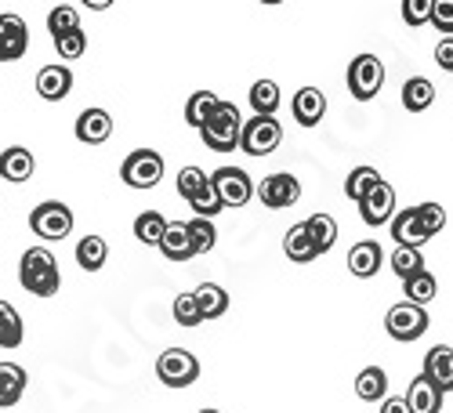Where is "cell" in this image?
<instances>
[{"instance_id": "obj_1", "label": "cell", "mask_w": 453, "mask_h": 413, "mask_svg": "<svg viewBox=\"0 0 453 413\" xmlns=\"http://www.w3.org/2000/svg\"><path fill=\"white\" fill-rule=\"evenodd\" d=\"M19 283L36 297H55L62 287V272H58L55 254L48 247H29L19 261Z\"/></svg>"}, {"instance_id": "obj_2", "label": "cell", "mask_w": 453, "mask_h": 413, "mask_svg": "<svg viewBox=\"0 0 453 413\" xmlns=\"http://www.w3.org/2000/svg\"><path fill=\"white\" fill-rule=\"evenodd\" d=\"M200 134H203V145L214 149V153H233V149H240V134H243L240 109L221 98L218 109H214V117L200 127Z\"/></svg>"}, {"instance_id": "obj_3", "label": "cell", "mask_w": 453, "mask_h": 413, "mask_svg": "<svg viewBox=\"0 0 453 413\" xmlns=\"http://www.w3.org/2000/svg\"><path fill=\"white\" fill-rule=\"evenodd\" d=\"M164 178V157L157 149H134V153L120 164V181L131 189H157Z\"/></svg>"}, {"instance_id": "obj_4", "label": "cell", "mask_w": 453, "mask_h": 413, "mask_svg": "<svg viewBox=\"0 0 453 413\" xmlns=\"http://www.w3.org/2000/svg\"><path fill=\"white\" fill-rule=\"evenodd\" d=\"M29 229L41 236V240H48V243L65 240V236L73 233V210H69L65 203H58V200H44V203H36V207H33V214H29Z\"/></svg>"}, {"instance_id": "obj_5", "label": "cell", "mask_w": 453, "mask_h": 413, "mask_svg": "<svg viewBox=\"0 0 453 413\" xmlns=\"http://www.w3.org/2000/svg\"><path fill=\"white\" fill-rule=\"evenodd\" d=\"M345 80H349L352 98L370 102V98H377V91L385 88V62L377 58V55H356Z\"/></svg>"}, {"instance_id": "obj_6", "label": "cell", "mask_w": 453, "mask_h": 413, "mask_svg": "<svg viewBox=\"0 0 453 413\" xmlns=\"http://www.w3.org/2000/svg\"><path fill=\"white\" fill-rule=\"evenodd\" d=\"M157 378L167 388H188V385H196V378H200V359L193 352H185V348H167L157 359Z\"/></svg>"}, {"instance_id": "obj_7", "label": "cell", "mask_w": 453, "mask_h": 413, "mask_svg": "<svg viewBox=\"0 0 453 413\" xmlns=\"http://www.w3.org/2000/svg\"><path fill=\"white\" fill-rule=\"evenodd\" d=\"M280 141H283V127L276 117H250L240 134V149L247 157H269L276 153Z\"/></svg>"}, {"instance_id": "obj_8", "label": "cell", "mask_w": 453, "mask_h": 413, "mask_svg": "<svg viewBox=\"0 0 453 413\" xmlns=\"http://www.w3.org/2000/svg\"><path fill=\"white\" fill-rule=\"evenodd\" d=\"M211 185L218 189L221 207H247L254 200V181L243 167H218L211 174Z\"/></svg>"}, {"instance_id": "obj_9", "label": "cell", "mask_w": 453, "mask_h": 413, "mask_svg": "<svg viewBox=\"0 0 453 413\" xmlns=\"http://www.w3.org/2000/svg\"><path fill=\"white\" fill-rule=\"evenodd\" d=\"M385 330L395 337V341H418V337H425L428 330V312L421 305H410V302H399L388 309L385 316Z\"/></svg>"}, {"instance_id": "obj_10", "label": "cell", "mask_w": 453, "mask_h": 413, "mask_svg": "<svg viewBox=\"0 0 453 413\" xmlns=\"http://www.w3.org/2000/svg\"><path fill=\"white\" fill-rule=\"evenodd\" d=\"M359 218L370 225V229H381V225H388L395 218V189L385 178L366 193V200H359Z\"/></svg>"}, {"instance_id": "obj_11", "label": "cell", "mask_w": 453, "mask_h": 413, "mask_svg": "<svg viewBox=\"0 0 453 413\" xmlns=\"http://www.w3.org/2000/svg\"><path fill=\"white\" fill-rule=\"evenodd\" d=\"M254 193L261 196V203H265L269 210H283V207H294L301 200V181L294 174L280 171V174H269Z\"/></svg>"}, {"instance_id": "obj_12", "label": "cell", "mask_w": 453, "mask_h": 413, "mask_svg": "<svg viewBox=\"0 0 453 413\" xmlns=\"http://www.w3.org/2000/svg\"><path fill=\"white\" fill-rule=\"evenodd\" d=\"M29 48V26L22 15H0V62H19Z\"/></svg>"}, {"instance_id": "obj_13", "label": "cell", "mask_w": 453, "mask_h": 413, "mask_svg": "<svg viewBox=\"0 0 453 413\" xmlns=\"http://www.w3.org/2000/svg\"><path fill=\"white\" fill-rule=\"evenodd\" d=\"M392 240L399 243V247H425L432 236L425 233V225H421V214H418V207H406V210H399L392 221Z\"/></svg>"}, {"instance_id": "obj_14", "label": "cell", "mask_w": 453, "mask_h": 413, "mask_svg": "<svg viewBox=\"0 0 453 413\" xmlns=\"http://www.w3.org/2000/svg\"><path fill=\"white\" fill-rule=\"evenodd\" d=\"M425 378L446 395L453 392V348L449 345H435L428 356H425Z\"/></svg>"}, {"instance_id": "obj_15", "label": "cell", "mask_w": 453, "mask_h": 413, "mask_svg": "<svg viewBox=\"0 0 453 413\" xmlns=\"http://www.w3.org/2000/svg\"><path fill=\"white\" fill-rule=\"evenodd\" d=\"M33 171H36V160H33V153L26 145H8L4 153H0V178L4 181H29L33 178Z\"/></svg>"}, {"instance_id": "obj_16", "label": "cell", "mask_w": 453, "mask_h": 413, "mask_svg": "<svg viewBox=\"0 0 453 413\" xmlns=\"http://www.w3.org/2000/svg\"><path fill=\"white\" fill-rule=\"evenodd\" d=\"M381 265H385V250H381V243L363 240V243H356V247L349 250V272L359 276V279L377 276V269H381Z\"/></svg>"}, {"instance_id": "obj_17", "label": "cell", "mask_w": 453, "mask_h": 413, "mask_svg": "<svg viewBox=\"0 0 453 413\" xmlns=\"http://www.w3.org/2000/svg\"><path fill=\"white\" fill-rule=\"evenodd\" d=\"M73 91V69L65 65H44L36 73V95L48 98V102H62Z\"/></svg>"}, {"instance_id": "obj_18", "label": "cell", "mask_w": 453, "mask_h": 413, "mask_svg": "<svg viewBox=\"0 0 453 413\" xmlns=\"http://www.w3.org/2000/svg\"><path fill=\"white\" fill-rule=\"evenodd\" d=\"M109 134H112V117L105 109H84L77 117V138L84 145H102L109 141Z\"/></svg>"}, {"instance_id": "obj_19", "label": "cell", "mask_w": 453, "mask_h": 413, "mask_svg": "<svg viewBox=\"0 0 453 413\" xmlns=\"http://www.w3.org/2000/svg\"><path fill=\"white\" fill-rule=\"evenodd\" d=\"M323 112H326V95L319 88H301L294 95V120L301 127H316L323 120Z\"/></svg>"}, {"instance_id": "obj_20", "label": "cell", "mask_w": 453, "mask_h": 413, "mask_svg": "<svg viewBox=\"0 0 453 413\" xmlns=\"http://www.w3.org/2000/svg\"><path fill=\"white\" fill-rule=\"evenodd\" d=\"M403 399H406L410 413H439V409H442V392L425 378V373L410 381V388H406Z\"/></svg>"}, {"instance_id": "obj_21", "label": "cell", "mask_w": 453, "mask_h": 413, "mask_svg": "<svg viewBox=\"0 0 453 413\" xmlns=\"http://www.w3.org/2000/svg\"><path fill=\"white\" fill-rule=\"evenodd\" d=\"M160 254H164L167 261H188V257H196L185 221H167V233H164V240H160Z\"/></svg>"}, {"instance_id": "obj_22", "label": "cell", "mask_w": 453, "mask_h": 413, "mask_svg": "<svg viewBox=\"0 0 453 413\" xmlns=\"http://www.w3.org/2000/svg\"><path fill=\"white\" fill-rule=\"evenodd\" d=\"M26 385H29V378L19 363H0V409L15 406L26 395Z\"/></svg>"}, {"instance_id": "obj_23", "label": "cell", "mask_w": 453, "mask_h": 413, "mask_svg": "<svg viewBox=\"0 0 453 413\" xmlns=\"http://www.w3.org/2000/svg\"><path fill=\"white\" fill-rule=\"evenodd\" d=\"M283 250H287L290 261H297V265H309V261L319 257V250H316V243H312V236H309V229H305V221H301V225H290V229H287V236H283Z\"/></svg>"}, {"instance_id": "obj_24", "label": "cell", "mask_w": 453, "mask_h": 413, "mask_svg": "<svg viewBox=\"0 0 453 413\" xmlns=\"http://www.w3.org/2000/svg\"><path fill=\"white\" fill-rule=\"evenodd\" d=\"M356 395L363 402H385L388 399V373L381 366H366L356 378Z\"/></svg>"}, {"instance_id": "obj_25", "label": "cell", "mask_w": 453, "mask_h": 413, "mask_svg": "<svg viewBox=\"0 0 453 413\" xmlns=\"http://www.w3.org/2000/svg\"><path fill=\"white\" fill-rule=\"evenodd\" d=\"M164 233H167V218H164L160 210H142V214L134 218V240H138V243L160 247Z\"/></svg>"}, {"instance_id": "obj_26", "label": "cell", "mask_w": 453, "mask_h": 413, "mask_svg": "<svg viewBox=\"0 0 453 413\" xmlns=\"http://www.w3.org/2000/svg\"><path fill=\"white\" fill-rule=\"evenodd\" d=\"M193 294H196V305H200L203 319H218V316L229 312V294H225L218 283H200Z\"/></svg>"}, {"instance_id": "obj_27", "label": "cell", "mask_w": 453, "mask_h": 413, "mask_svg": "<svg viewBox=\"0 0 453 413\" xmlns=\"http://www.w3.org/2000/svg\"><path fill=\"white\" fill-rule=\"evenodd\" d=\"M432 102H435V84L428 77H410L403 84V105L410 112H425Z\"/></svg>"}, {"instance_id": "obj_28", "label": "cell", "mask_w": 453, "mask_h": 413, "mask_svg": "<svg viewBox=\"0 0 453 413\" xmlns=\"http://www.w3.org/2000/svg\"><path fill=\"white\" fill-rule=\"evenodd\" d=\"M22 337H26L22 316L15 312L12 302H0V348H19Z\"/></svg>"}, {"instance_id": "obj_29", "label": "cell", "mask_w": 453, "mask_h": 413, "mask_svg": "<svg viewBox=\"0 0 453 413\" xmlns=\"http://www.w3.org/2000/svg\"><path fill=\"white\" fill-rule=\"evenodd\" d=\"M250 109H254V117H276V109H280V84L276 80H257L250 88Z\"/></svg>"}, {"instance_id": "obj_30", "label": "cell", "mask_w": 453, "mask_h": 413, "mask_svg": "<svg viewBox=\"0 0 453 413\" xmlns=\"http://www.w3.org/2000/svg\"><path fill=\"white\" fill-rule=\"evenodd\" d=\"M105 257H109V243L102 236H84L77 243V265L84 272H98L105 265Z\"/></svg>"}, {"instance_id": "obj_31", "label": "cell", "mask_w": 453, "mask_h": 413, "mask_svg": "<svg viewBox=\"0 0 453 413\" xmlns=\"http://www.w3.org/2000/svg\"><path fill=\"white\" fill-rule=\"evenodd\" d=\"M403 287H406V302L410 305H428V302H435V294H439V283H435V276L425 269V272H418V276H410V279H403Z\"/></svg>"}, {"instance_id": "obj_32", "label": "cell", "mask_w": 453, "mask_h": 413, "mask_svg": "<svg viewBox=\"0 0 453 413\" xmlns=\"http://www.w3.org/2000/svg\"><path fill=\"white\" fill-rule=\"evenodd\" d=\"M218 102H221V98H218L214 91H196L193 98L185 102V120H188V124H193V127L200 131V127H203V124H207V120L214 117Z\"/></svg>"}, {"instance_id": "obj_33", "label": "cell", "mask_w": 453, "mask_h": 413, "mask_svg": "<svg viewBox=\"0 0 453 413\" xmlns=\"http://www.w3.org/2000/svg\"><path fill=\"white\" fill-rule=\"evenodd\" d=\"M305 229H309V236H312V243H316L319 254H326V250L337 243V221H334L330 214H312V218L305 221Z\"/></svg>"}, {"instance_id": "obj_34", "label": "cell", "mask_w": 453, "mask_h": 413, "mask_svg": "<svg viewBox=\"0 0 453 413\" xmlns=\"http://www.w3.org/2000/svg\"><path fill=\"white\" fill-rule=\"evenodd\" d=\"M377 181H381V174H377L373 167H356V171L345 178V196H349L352 203H359V200H366V193L373 189Z\"/></svg>"}, {"instance_id": "obj_35", "label": "cell", "mask_w": 453, "mask_h": 413, "mask_svg": "<svg viewBox=\"0 0 453 413\" xmlns=\"http://www.w3.org/2000/svg\"><path fill=\"white\" fill-rule=\"evenodd\" d=\"M392 272H395L399 279H410V276L425 272L421 250H418V247H395V254H392Z\"/></svg>"}, {"instance_id": "obj_36", "label": "cell", "mask_w": 453, "mask_h": 413, "mask_svg": "<svg viewBox=\"0 0 453 413\" xmlns=\"http://www.w3.org/2000/svg\"><path fill=\"white\" fill-rule=\"evenodd\" d=\"M185 225H188V240H193V250H196V254L214 250V243H218V229H214V221H211V218H193V221H185Z\"/></svg>"}, {"instance_id": "obj_37", "label": "cell", "mask_w": 453, "mask_h": 413, "mask_svg": "<svg viewBox=\"0 0 453 413\" xmlns=\"http://www.w3.org/2000/svg\"><path fill=\"white\" fill-rule=\"evenodd\" d=\"M73 29H81V11L77 8H69V4H58L48 11V33H51V41L55 36H65Z\"/></svg>"}, {"instance_id": "obj_38", "label": "cell", "mask_w": 453, "mask_h": 413, "mask_svg": "<svg viewBox=\"0 0 453 413\" xmlns=\"http://www.w3.org/2000/svg\"><path fill=\"white\" fill-rule=\"evenodd\" d=\"M207 181H211V174H203V167H181L178 171V196L181 200H193Z\"/></svg>"}, {"instance_id": "obj_39", "label": "cell", "mask_w": 453, "mask_h": 413, "mask_svg": "<svg viewBox=\"0 0 453 413\" xmlns=\"http://www.w3.org/2000/svg\"><path fill=\"white\" fill-rule=\"evenodd\" d=\"M174 319L181 326H200L203 323V312L196 305V294H178L174 297Z\"/></svg>"}, {"instance_id": "obj_40", "label": "cell", "mask_w": 453, "mask_h": 413, "mask_svg": "<svg viewBox=\"0 0 453 413\" xmlns=\"http://www.w3.org/2000/svg\"><path fill=\"white\" fill-rule=\"evenodd\" d=\"M55 48H58V55H62L65 62L81 58V55L88 51V33H84V29H73V33H65V36H55Z\"/></svg>"}, {"instance_id": "obj_41", "label": "cell", "mask_w": 453, "mask_h": 413, "mask_svg": "<svg viewBox=\"0 0 453 413\" xmlns=\"http://www.w3.org/2000/svg\"><path fill=\"white\" fill-rule=\"evenodd\" d=\"M188 207H193V214H196V218H214L218 210H225V207H221V200H218V189H214L211 181L203 185V189H200L193 200H188Z\"/></svg>"}, {"instance_id": "obj_42", "label": "cell", "mask_w": 453, "mask_h": 413, "mask_svg": "<svg viewBox=\"0 0 453 413\" xmlns=\"http://www.w3.org/2000/svg\"><path fill=\"white\" fill-rule=\"evenodd\" d=\"M418 214H421V225H425V233H428L432 240L446 229V210H442V203H418Z\"/></svg>"}, {"instance_id": "obj_43", "label": "cell", "mask_w": 453, "mask_h": 413, "mask_svg": "<svg viewBox=\"0 0 453 413\" xmlns=\"http://www.w3.org/2000/svg\"><path fill=\"white\" fill-rule=\"evenodd\" d=\"M432 8H435V0H403V22L425 26V22H432Z\"/></svg>"}, {"instance_id": "obj_44", "label": "cell", "mask_w": 453, "mask_h": 413, "mask_svg": "<svg viewBox=\"0 0 453 413\" xmlns=\"http://www.w3.org/2000/svg\"><path fill=\"white\" fill-rule=\"evenodd\" d=\"M432 26H435L442 36H453V0H435V8H432Z\"/></svg>"}, {"instance_id": "obj_45", "label": "cell", "mask_w": 453, "mask_h": 413, "mask_svg": "<svg viewBox=\"0 0 453 413\" xmlns=\"http://www.w3.org/2000/svg\"><path fill=\"white\" fill-rule=\"evenodd\" d=\"M435 62H439V69L453 73V36H442V41L435 44Z\"/></svg>"}, {"instance_id": "obj_46", "label": "cell", "mask_w": 453, "mask_h": 413, "mask_svg": "<svg viewBox=\"0 0 453 413\" xmlns=\"http://www.w3.org/2000/svg\"><path fill=\"white\" fill-rule=\"evenodd\" d=\"M381 413H410V406H406L403 395H388V399L381 402Z\"/></svg>"}, {"instance_id": "obj_47", "label": "cell", "mask_w": 453, "mask_h": 413, "mask_svg": "<svg viewBox=\"0 0 453 413\" xmlns=\"http://www.w3.org/2000/svg\"><path fill=\"white\" fill-rule=\"evenodd\" d=\"M84 8H91V11H105V8H112L117 4V0H81Z\"/></svg>"}, {"instance_id": "obj_48", "label": "cell", "mask_w": 453, "mask_h": 413, "mask_svg": "<svg viewBox=\"0 0 453 413\" xmlns=\"http://www.w3.org/2000/svg\"><path fill=\"white\" fill-rule=\"evenodd\" d=\"M261 4H283V0H261Z\"/></svg>"}, {"instance_id": "obj_49", "label": "cell", "mask_w": 453, "mask_h": 413, "mask_svg": "<svg viewBox=\"0 0 453 413\" xmlns=\"http://www.w3.org/2000/svg\"><path fill=\"white\" fill-rule=\"evenodd\" d=\"M200 413H221V409H200Z\"/></svg>"}]
</instances>
